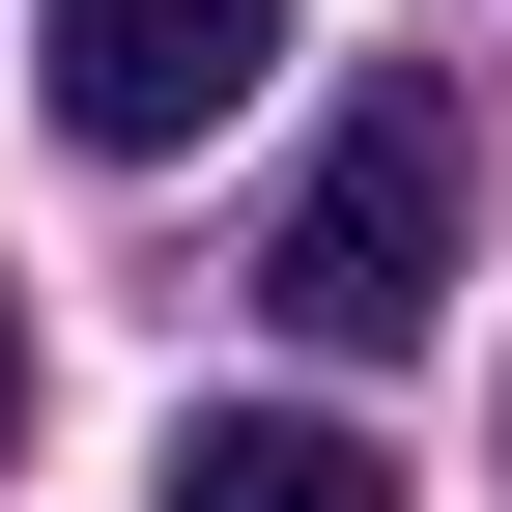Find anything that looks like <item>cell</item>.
Returning a JSON list of instances; mask_svg holds the SVG:
<instances>
[{
  "label": "cell",
  "mask_w": 512,
  "mask_h": 512,
  "mask_svg": "<svg viewBox=\"0 0 512 512\" xmlns=\"http://www.w3.org/2000/svg\"><path fill=\"white\" fill-rule=\"evenodd\" d=\"M0 427H29V313H0Z\"/></svg>",
  "instance_id": "obj_4"
},
{
  "label": "cell",
  "mask_w": 512,
  "mask_h": 512,
  "mask_svg": "<svg viewBox=\"0 0 512 512\" xmlns=\"http://www.w3.org/2000/svg\"><path fill=\"white\" fill-rule=\"evenodd\" d=\"M29 57H57V143L171 171L200 114H256V57H285V0H29Z\"/></svg>",
  "instance_id": "obj_2"
},
{
  "label": "cell",
  "mask_w": 512,
  "mask_h": 512,
  "mask_svg": "<svg viewBox=\"0 0 512 512\" xmlns=\"http://www.w3.org/2000/svg\"><path fill=\"white\" fill-rule=\"evenodd\" d=\"M456 228H484L456 86H370L342 143L285 171V228H256V313H285L313 370H370V342H427V313H456Z\"/></svg>",
  "instance_id": "obj_1"
},
{
  "label": "cell",
  "mask_w": 512,
  "mask_h": 512,
  "mask_svg": "<svg viewBox=\"0 0 512 512\" xmlns=\"http://www.w3.org/2000/svg\"><path fill=\"white\" fill-rule=\"evenodd\" d=\"M143 512H399V456H370V427H313V399H200Z\"/></svg>",
  "instance_id": "obj_3"
}]
</instances>
